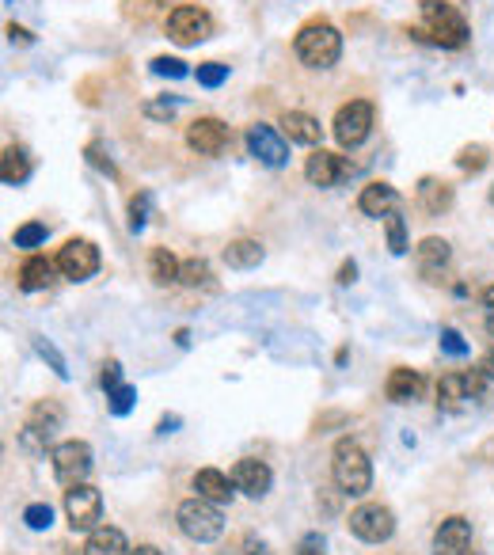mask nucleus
I'll return each instance as SVG.
<instances>
[{
    "mask_svg": "<svg viewBox=\"0 0 494 555\" xmlns=\"http://www.w3.org/2000/svg\"><path fill=\"white\" fill-rule=\"evenodd\" d=\"M331 480H334V487H339L343 494H350V499H362V494H369V487H373V464H369L365 449L358 442L343 438L339 445H334V453H331Z\"/></svg>",
    "mask_w": 494,
    "mask_h": 555,
    "instance_id": "nucleus-1",
    "label": "nucleus"
},
{
    "mask_svg": "<svg viewBox=\"0 0 494 555\" xmlns=\"http://www.w3.org/2000/svg\"><path fill=\"white\" fill-rule=\"evenodd\" d=\"M293 50L308 69H331L343 57V34H339V27H331L327 19H312V24L296 31Z\"/></svg>",
    "mask_w": 494,
    "mask_h": 555,
    "instance_id": "nucleus-2",
    "label": "nucleus"
},
{
    "mask_svg": "<svg viewBox=\"0 0 494 555\" xmlns=\"http://www.w3.org/2000/svg\"><path fill=\"white\" fill-rule=\"evenodd\" d=\"M422 24H426V34L433 46H441V50L468 46V24L457 12V5H449V0H422Z\"/></svg>",
    "mask_w": 494,
    "mask_h": 555,
    "instance_id": "nucleus-3",
    "label": "nucleus"
},
{
    "mask_svg": "<svg viewBox=\"0 0 494 555\" xmlns=\"http://www.w3.org/2000/svg\"><path fill=\"white\" fill-rule=\"evenodd\" d=\"M175 521H179L183 537L194 540V544H213L225 532L221 510H217L209 499H202V494H198V499L179 502V510H175Z\"/></svg>",
    "mask_w": 494,
    "mask_h": 555,
    "instance_id": "nucleus-4",
    "label": "nucleus"
},
{
    "mask_svg": "<svg viewBox=\"0 0 494 555\" xmlns=\"http://www.w3.org/2000/svg\"><path fill=\"white\" fill-rule=\"evenodd\" d=\"M331 133L343 149H358L373 133V103L369 99H350V103H343L339 111H334Z\"/></svg>",
    "mask_w": 494,
    "mask_h": 555,
    "instance_id": "nucleus-5",
    "label": "nucleus"
},
{
    "mask_svg": "<svg viewBox=\"0 0 494 555\" xmlns=\"http://www.w3.org/2000/svg\"><path fill=\"white\" fill-rule=\"evenodd\" d=\"M213 31V19L202 5H175L168 12V38L171 43H179V46H198V43H206Z\"/></svg>",
    "mask_w": 494,
    "mask_h": 555,
    "instance_id": "nucleus-6",
    "label": "nucleus"
},
{
    "mask_svg": "<svg viewBox=\"0 0 494 555\" xmlns=\"http://www.w3.org/2000/svg\"><path fill=\"white\" fill-rule=\"evenodd\" d=\"M65 518L73 525V532H92L103 521V494L92 483H76L65 491Z\"/></svg>",
    "mask_w": 494,
    "mask_h": 555,
    "instance_id": "nucleus-7",
    "label": "nucleus"
},
{
    "mask_svg": "<svg viewBox=\"0 0 494 555\" xmlns=\"http://www.w3.org/2000/svg\"><path fill=\"white\" fill-rule=\"evenodd\" d=\"M50 461H53L57 483L76 487V483H84L88 472H92V445L88 442H62V445H53Z\"/></svg>",
    "mask_w": 494,
    "mask_h": 555,
    "instance_id": "nucleus-8",
    "label": "nucleus"
},
{
    "mask_svg": "<svg viewBox=\"0 0 494 555\" xmlns=\"http://www.w3.org/2000/svg\"><path fill=\"white\" fill-rule=\"evenodd\" d=\"M487 388V373L483 369H468V373H445L438 381V404L445 411H460L468 400H479Z\"/></svg>",
    "mask_w": 494,
    "mask_h": 555,
    "instance_id": "nucleus-9",
    "label": "nucleus"
},
{
    "mask_svg": "<svg viewBox=\"0 0 494 555\" xmlns=\"http://www.w3.org/2000/svg\"><path fill=\"white\" fill-rule=\"evenodd\" d=\"M350 532L365 544H384L395 532V513L381 502H365L350 513Z\"/></svg>",
    "mask_w": 494,
    "mask_h": 555,
    "instance_id": "nucleus-10",
    "label": "nucleus"
},
{
    "mask_svg": "<svg viewBox=\"0 0 494 555\" xmlns=\"http://www.w3.org/2000/svg\"><path fill=\"white\" fill-rule=\"evenodd\" d=\"M247 152H251L259 164H266V168H286V164H289V145H286V137L274 130V126H266V122L247 126Z\"/></svg>",
    "mask_w": 494,
    "mask_h": 555,
    "instance_id": "nucleus-11",
    "label": "nucleus"
},
{
    "mask_svg": "<svg viewBox=\"0 0 494 555\" xmlns=\"http://www.w3.org/2000/svg\"><path fill=\"white\" fill-rule=\"evenodd\" d=\"M57 270H62L69 282H88V278L99 270V248L84 236L69 240L62 251H57Z\"/></svg>",
    "mask_w": 494,
    "mask_h": 555,
    "instance_id": "nucleus-12",
    "label": "nucleus"
},
{
    "mask_svg": "<svg viewBox=\"0 0 494 555\" xmlns=\"http://www.w3.org/2000/svg\"><path fill=\"white\" fill-rule=\"evenodd\" d=\"M187 145L198 156H221L228 149V126L221 118H194L187 126Z\"/></svg>",
    "mask_w": 494,
    "mask_h": 555,
    "instance_id": "nucleus-13",
    "label": "nucleus"
},
{
    "mask_svg": "<svg viewBox=\"0 0 494 555\" xmlns=\"http://www.w3.org/2000/svg\"><path fill=\"white\" fill-rule=\"evenodd\" d=\"M346 175H350V164H346V156H339V152L315 149L305 161V180L312 187H334V183H343Z\"/></svg>",
    "mask_w": 494,
    "mask_h": 555,
    "instance_id": "nucleus-14",
    "label": "nucleus"
},
{
    "mask_svg": "<svg viewBox=\"0 0 494 555\" xmlns=\"http://www.w3.org/2000/svg\"><path fill=\"white\" fill-rule=\"evenodd\" d=\"M471 548V521L452 513L433 532V555H464Z\"/></svg>",
    "mask_w": 494,
    "mask_h": 555,
    "instance_id": "nucleus-15",
    "label": "nucleus"
},
{
    "mask_svg": "<svg viewBox=\"0 0 494 555\" xmlns=\"http://www.w3.org/2000/svg\"><path fill=\"white\" fill-rule=\"evenodd\" d=\"M270 468H266V461H255V457H244V461H236V468H232V483H236V491H244L247 499H263V494L270 491Z\"/></svg>",
    "mask_w": 494,
    "mask_h": 555,
    "instance_id": "nucleus-16",
    "label": "nucleus"
},
{
    "mask_svg": "<svg viewBox=\"0 0 494 555\" xmlns=\"http://www.w3.org/2000/svg\"><path fill=\"white\" fill-rule=\"evenodd\" d=\"M358 209L365 217H381V221H384L392 209H400V190H395L392 183H369L358 194Z\"/></svg>",
    "mask_w": 494,
    "mask_h": 555,
    "instance_id": "nucleus-17",
    "label": "nucleus"
},
{
    "mask_svg": "<svg viewBox=\"0 0 494 555\" xmlns=\"http://www.w3.org/2000/svg\"><path fill=\"white\" fill-rule=\"evenodd\" d=\"M422 388H426L422 373H419V369H407V365L392 369V373H388V385H384V392H388L392 404H414V400L422 395Z\"/></svg>",
    "mask_w": 494,
    "mask_h": 555,
    "instance_id": "nucleus-18",
    "label": "nucleus"
},
{
    "mask_svg": "<svg viewBox=\"0 0 494 555\" xmlns=\"http://www.w3.org/2000/svg\"><path fill=\"white\" fill-rule=\"evenodd\" d=\"M282 133L296 145H320L324 141V126L320 118H312L305 111H286L282 114Z\"/></svg>",
    "mask_w": 494,
    "mask_h": 555,
    "instance_id": "nucleus-19",
    "label": "nucleus"
},
{
    "mask_svg": "<svg viewBox=\"0 0 494 555\" xmlns=\"http://www.w3.org/2000/svg\"><path fill=\"white\" fill-rule=\"evenodd\" d=\"M133 548L126 544V532L114 529V525H99L88 532V544H84V555H130Z\"/></svg>",
    "mask_w": 494,
    "mask_h": 555,
    "instance_id": "nucleus-20",
    "label": "nucleus"
},
{
    "mask_svg": "<svg viewBox=\"0 0 494 555\" xmlns=\"http://www.w3.org/2000/svg\"><path fill=\"white\" fill-rule=\"evenodd\" d=\"M414 259H419V270H422L426 278H433V274H441V270L449 267L452 248L441 240V236H426V240L414 248Z\"/></svg>",
    "mask_w": 494,
    "mask_h": 555,
    "instance_id": "nucleus-21",
    "label": "nucleus"
},
{
    "mask_svg": "<svg viewBox=\"0 0 494 555\" xmlns=\"http://www.w3.org/2000/svg\"><path fill=\"white\" fill-rule=\"evenodd\" d=\"M232 487L236 483L228 480L225 472H217V468H202V472L194 475V491L202 494V499H209L213 506H225L232 499Z\"/></svg>",
    "mask_w": 494,
    "mask_h": 555,
    "instance_id": "nucleus-22",
    "label": "nucleus"
},
{
    "mask_svg": "<svg viewBox=\"0 0 494 555\" xmlns=\"http://www.w3.org/2000/svg\"><path fill=\"white\" fill-rule=\"evenodd\" d=\"M53 267L46 255H27L24 267H19V289L24 293H34V289H46L53 282Z\"/></svg>",
    "mask_w": 494,
    "mask_h": 555,
    "instance_id": "nucleus-23",
    "label": "nucleus"
},
{
    "mask_svg": "<svg viewBox=\"0 0 494 555\" xmlns=\"http://www.w3.org/2000/svg\"><path fill=\"white\" fill-rule=\"evenodd\" d=\"M0 180H5L8 187H19V183L31 180V156H27V149H19V145L5 149V156H0Z\"/></svg>",
    "mask_w": 494,
    "mask_h": 555,
    "instance_id": "nucleus-24",
    "label": "nucleus"
},
{
    "mask_svg": "<svg viewBox=\"0 0 494 555\" xmlns=\"http://www.w3.org/2000/svg\"><path fill=\"white\" fill-rule=\"evenodd\" d=\"M419 206L426 213H445L452 206V187L433 180V175H426V180H419Z\"/></svg>",
    "mask_w": 494,
    "mask_h": 555,
    "instance_id": "nucleus-25",
    "label": "nucleus"
},
{
    "mask_svg": "<svg viewBox=\"0 0 494 555\" xmlns=\"http://www.w3.org/2000/svg\"><path fill=\"white\" fill-rule=\"evenodd\" d=\"M149 274H152L156 286H171V282H179L183 263L175 259L168 248H152V251H149Z\"/></svg>",
    "mask_w": 494,
    "mask_h": 555,
    "instance_id": "nucleus-26",
    "label": "nucleus"
},
{
    "mask_svg": "<svg viewBox=\"0 0 494 555\" xmlns=\"http://www.w3.org/2000/svg\"><path fill=\"white\" fill-rule=\"evenodd\" d=\"M263 259H266V251H263L259 240H232L225 248V263L232 270H251V267H259Z\"/></svg>",
    "mask_w": 494,
    "mask_h": 555,
    "instance_id": "nucleus-27",
    "label": "nucleus"
},
{
    "mask_svg": "<svg viewBox=\"0 0 494 555\" xmlns=\"http://www.w3.org/2000/svg\"><path fill=\"white\" fill-rule=\"evenodd\" d=\"M62 419H65V414H62V407H57L53 400H46V404H38L34 411H31V430H38V433H43V438H50V433L57 430V426H62Z\"/></svg>",
    "mask_w": 494,
    "mask_h": 555,
    "instance_id": "nucleus-28",
    "label": "nucleus"
},
{
    "mask_svg": "<svg viewBox=\"0 0 494 555\" xmlns=\"http://www.w3.org/2000/svg\"><path fill=\"white\" fill-rule=\"evenodd\" d=\"M384 232H388V251L392 255H403L407 251V221H403L400 209H392L384 217Z\"/></svg>",
    "mask_w": 494,
    "mask_h": 555,
    "instance_id": "nucleus-29",
    "label": "nucleus"
},
{
    "mask_svg": "<svg viewBox=\"0 0 494 555\" xmlns=\"http://www.w3.org/2000/svg\"><path fill=\"white\" fill-rule=\"evenodd\" d=\"M12 244H15V248H24V251L43 248V244H46V225H38V221L19 225V229L12 232Z\"/></svg>",
    "mask_w": 494,
    "mask_h": 555,
    "instance_id": "nucleus-30",
    "label": "nucleus"
},
{
    "mask_svg": "<svg viewBox=\"0 0 494 555\" xmlns=\"http://www.w3.org/2000/svg\"><path fill=\"white\" fill-rule=\"evenodd\" d=\"M209 278H213V274H209V263H206V259H187V263H183V274H179V282L190 286V289H198V286H213Z\"/></svg>",
    "mask_w": 494,
    "mask_h": 555,
    "instance_id": "nucleus-31",
    "label": "nucleus"
},
{
    "mask_svg": "<svg viewBox=\"0 0 494 555\" xmlns=\"http://www.w3.org/2000/svg\"><path fill=\"white\" fill-rule=\"evenodd\" d=\"M198 84L202 88H221L225 81H228V65H221V62H206V65H198Z\"/></svg>",
    "mask_w": 494,
    "mask_h": 555,
    "instance_id": "nucleus-32",
    "label": "nucleus"
},
{
    "mask_svg": "<svg viewBox=\"0 0 494 555\" xmlns=\"http://www.w3.org/2000/svg\"><path fill=\"white\" fill-rule=\"evenodd\" d=\"M457 168L460 171H483L487 168V149L483 145H464L457 152Z\"/></svg>",
    "mask_w": 494,
    "mask_h": 555,
    "instance_id": "nucleus-33",
    "label": "nucleus"
},
{
    "mask_svg": "<svg viewBox=\"0 0 494 555\" xmlns=\"http://www.w3.org/2000/svg\"><path fill=\"white\" fill-rule=\"evenodd\" d=\"M152 73L168 76V81H183V76H190L187 62H179V57H152Z\"/></svg>",
    "mask_w": 494,
    "mask_h": 555,
    "instance_id": "nucleus-34",
    "label": "nucleus"
},
{
    "mask_svg": "<svg viewBox=\"0 0 494 555\" xmlns=\"http://www.w3.org/2000/svg\"><path fill=\"white\" fill-rule=\"evenodd\" d=\"M24 521H27V529L43 532V529H50V525H53V510H50L46 502H31V506L24 510Z\"/></svg>",
    "mask_w": 494,
    "mask_h": 555,
    "instance_id": "nucleus-35",
    "label": "nucleus"
},
{
    "mask_svg": "<svg viewBox=\"0 0 494 555\" xmlns=\"http://www.w3.org/2000/svg\"><path fill=\"white\" fill-rule=\"evenodd\" d=\"M107 400H111V414H130L133 411V400H137V392L130 385H118L114 392H107Z\"/></svg>",
    "mask_w": 494,
    "mask_h": 555,
    "instance_id": "nucleus-36",
    "label": "nucleus"
},
{
    "mask_svg": "<svg viewBox=\"0 0 494 555\" xmlns=\"http://www.w3.org/2000/svg\"><path fill=\"white\" fill-rule=\"evenodd\" d=\"M441 350L449 354V358H464V354H468L464 335H460L457 327H445V331H441Z\"/></svg>",
    "mask_w": 494,
    "mask_h": 555,
    "instance_id": "nucleus-37",
    "label": "nucleus"
},
{
    "mask_svg": "<svg viewBox=\"0 0 494 555\" xmlns=\"http://www.w3.org/2000/svg\"><path fill=\"white\" fill-rule=\"evenodd\" d=\"M34 350L43 354V358L53 365V373H57V376H69V369H65V358H62V354L53 350V343H46V339H34Z\"/></svg>",
    "mask_w": 494,
    "mask_h": 555,
    "instance_id": "nucleus-38",
    "label": "nucleus"
},
{
    "mask_svg": "<svg viewBox=\"0 0 494 555\" xmlns=\"http://www.w3.org/2000/svg\"><path fill=\"white\" fill-rule=\"evenodd\" d=\"M145 209H149V194H137L130 202V229L141 232L145 229Z\"/></svg>",
    "mask_w": 494,
    "mask_h": 555,
    "instance_id": "nucleus-39",
    "label": "nucleus"
},
{
    "mask_svg": "<svg viewBox=\"0 0 494 555\" xmlns=\"http://www.w3.org/2000/svg\"><path fill=\"white\" fill-rule=\"evenodd\" d=\"M99 381H103L107 392H114L118 385H126V381H122V365H118V362H107V365H103V376H99Z\"/></svg>",
    "mask_w": 494,
    "mask_h": 555,
    "instance_id": "nucleus-40",
    "label": "nucleus"
},
{
    "mask_svg": "<svg viewBox=\"0 0 494 555\" xmlns=\"http://www.w3.org/2000/svg\"><path fill=\"white\" fill-rule=\"evenodd\" d=\"M88 164H95L99 171L114 175V164H111V156H103V149H99V145H88Z\"/></svg>",
    "mask_w": 494,
    "mask_h": 555,
    "instance_id": "nucleus-41",
    "label": "nucleus"
},
{
    "mask_svg": "<svg viewBox=\"0 0 494 555\" xmlns=\"http://www.w3.org/2000/svg\"><path fill=\"white\" fill-rule=\"evenodd\" d=\"M175 107H179V99H164V103H145V114H149V118H171Z\"/></svg>",
    "mask_w": 494,
    "mask_h": 555,
    "instance_id": "nucleus-42",
    "label": "nucleus"
},
{
    "mask_svg": "<svg viewBox=\"0 0 494 555\" xmlns=\"http://www.w3.org/2000/svg\"><path fill=\"white\" fill-rule=\"evenodd\" d=\"M8 38H12V43H19V46H31L34 43V34L27 27H19V24H8Z\"/></svg>",
    "mask_w": 494,
    "mask_h": 555,
    "instance_id": "nucleus-43",
    "label": "nucleus"
},
{
    "mask_svg": "<svg viewBox=\"0 0 494 555\" xmlns=\"http://www.w3.org/2000/svg\"><path fill=\"white\" fill-rule=\"evenodd\" d=\"M354 278H358V263L350 259V263H343V267H339V278H334V282H339V286H350Z\"/></svg>",
    "mask_w": 494,
    "mask_h": 555,
    "instance_id": "nucleus-44",
    "label": "nucleus"
},
{
    "mask_svg": "<svg viewBox=\"0 0 494 555\" xmlns=\"http://www.w3.org/2000/svg\"><path fill=\"white\" fill-rule=\"evenodd\" d=\"M130 555H164V551L156 548V544H137V548H133Z\"/></svg>",
    "mask_w": 494,
    "mask_h": 555,
    "instance_id": "nucleus-45",
    "label": "nucleus"
},
{
    "mask_svg": "<svg viewBox=\"0 0 494 555\" xmlns=\"http://www.w3.org/2000/svg\"><path fill=\"white\" fill-rule=\"evenodd\" d=\"M479 297H483V305H487V312H494V286H487V289H483Z\"/></svg>",
    "mask_w": 494,
    "mask_h": 555,
    "instance_id": "nucleus-46",
    "label": "nucleus"
},
{
    "mask_svg": "<svg viewBox=\"0 0 494 555\" xmlns=\"http://www.w3.org/2000/svg\"><path fill=\"white\" fill-rule=\"evenodd\" d=\"M479 369H483L487 376H494V350H490V354H487V358L479 362Z\"/></svg>",
    "mask_w": 494,
    "mask_h": 555,
    "instance_id": "nucleus-47",
    "label": "nucleus"
},
{
    "mask_svg": "<svg viewBox=\"0 0 494 555\" xmlns=\"http://www.w3.org/2000/svg\"><path fill=\"white\" fill-rule=\"evenodd\" d=\"M487 331L494 335V312H487Z\"/></svg>",
    "mask_w": 494,
    "mask_h": 555,
    "instance_id": "nucleus-48",
    "label": "nucleus"
},
{
    "mask_svg": "<svg viewBox=\"0 0 494 555\" xmlns=\"http://www.w3.org/2000/svg\"><path fill=\"white\" fill-rule=\"evenodd\" d=\"M152 5H175V0H152Z\"/></svg>",
    "mask_w": 494,
    "mask_h": 555,
    "instance_id": "nucleus-49",
    "label": "nucleus"
},
{
    "mask_svg": "<svg viewBox=\"0 0 494 555\" xmlns=\"http://www.w3.org/2000/svg\"><path fill=\"white\" fill-rule=\"evenodd\" d=\"M464 555H476V551H471V548H468V551H464Z\"/></svg>",
    "mask_w": 494,
    "mask_h": 555,
    "instance_id": "nucleus-50",
    "label": "nucleus"
},
{
    "mask_svg": "<svg viewBox=\"0 0 494 555\" xmlns=\"http://www.w3.org/2000/svg\"><path fill=\"white\" fill-rule=\"evenodd\" d=\"M490 202H494V187H490Z\"/></svg>",
    "mask_w": 494,
    "mask_h": 555,
    "instance_id": "nucleus-51",
    "label": "nucleus"
},
{
    "mask_svg": "<svg viewBox=\"0 0 494 555\" xmlns=\"http://www.w3.org/2000/svg\"><path fill=\"white\" fill-rule=\"evenodd\" d=\"M5 5H12V0H5Z\"/></svg>",
    "mask_w": 494,
    "mask_h": 555,
    "instance_id": "nucleus-52",
    "label": "nucleus"
}]
</instances>
